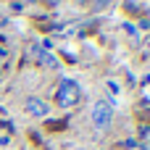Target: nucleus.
Returning a JSON list of instances; mask_svg holds the SVG:
<instances>
[{
	"label": "nucleus",
	"mask_w": 150,
	"mask_h": 150,
	"mask_svg": "<svg viewBox=\"0 0 150 150\" xmlns=\"http://www.w3.org/2000/svg\"><path fill=\"white\" fill-rule=\"evenodd\" d=\"M113 0H92V11H105Z\"/></svg>",
	"instance_id": "5"
},
{
	"label": "nucleus",
	"mask_w": 150,
	"mask_h": 150,
	"mask_svg": "<svg viewBox=\"0 0 150 150\" xmlns=\"http://www.w3.org/2000/svg\"><path fill=\"white\" fill-rule=\"evenodd\" d=\"M32 58L34 61H40L42 66H50V69H58V58L50 53V50H45V47H40V45H32Z\"/></svg>",
	"instance_id": "4"
},
{
	"label": "nucleus",
	"mask_w": 150,
	"mask_h": 150,
	"mask_svg": "<svg viewBox=\"0 0 150 150\" xmlns=\"http://www.w3.org/2000/svg\"><path fill=\"white\" fill-rule=\"evenodd\" d=\"M79 100H82L79 84H76L74 79H63L61 87H58V92H55V103H58L61 108H71V105H76Z\"/></svg>",
	"instance_id": "1"
},
{
	"label": "nucleus",
	"mask_w": 150,
	"mask_h": 150,
	"mask_svg": "<svg viewBox=\"0 0 150 150\" xmlns=\"http://www.w3.org/2000/svg\"><path fill=\"white\" fill-rule=\"evenodd\" d=\"M24 108H26V113H29V116H37V119H45V116L50 113V105H47L42 98H26Z\"/></svg>",
	"instance_id": "3"
},
{
	"label": "nucleus",
	"mask_w": 150,
	"mask_h": 150,
	"mask_svg": "<svg viewBox=\"0 0 150 150\" xmlns=\"http://www.w3.org/2000/svg\"><path fill=\"white\" fill-rule=\"evenodd\" d=\"M5 55H8V50H3V47H0V58H5Z\"/></svg>",
	"instance_id": "7"
},
{
	"label": "nucleus",
	"mask_w": 150,
	"mask_h": 150,
	"mask_svg": "<svg viewBox=\"0 0 150 150\" xmlns=\"http://www.w3.org/2000/svg\"><path fill=\"white\" fill-rule=\"evenodd\" d=\"M45 3H47V5H53V8H55V5H58V3H61V0H45Z\"/></svg>",
	"instance_id": "6"
},
{
	"label": "nucleus",
	"mask_w": 150,
	"mask_h": 150,
	"mask_svg": "<svg viewBox=\"0 0 150 150\" xmlns=\"http://www.w3.org/2000/svg\"><path fill=\"white\" fill-rule=\"evenodd\" d=\"M90 119H92V127L95 129H108L111 121H113V105L108 100H98L90 111Z\"/></svg>",
	"instance_id": "2"
},
{
	"label": "nucleus",
	"mask_w": 150,
	"mask_h": 150,
	"mask_svg": "<svg viewBox=\"0 0 150 150\" xmlns=\"http://www.w3.org/2000/svg\"><path fill=\"white\" fill-rule=\"evenodd\" d=\"M76 3H84V0H76Z\"/></svg>",
	"instance_id": "8"
}]
</instances>
